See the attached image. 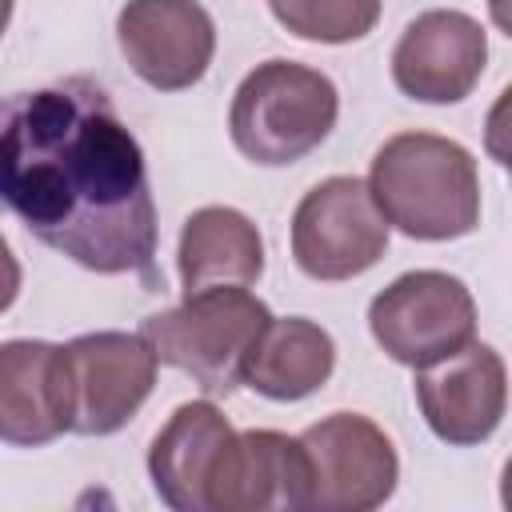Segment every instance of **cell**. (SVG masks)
Instances as JSON below:
<instances>
[{
  "mask_svg": "<svg viewBox=\"0 0 512 512\" xmlns=\"http://www.w3.org/2000/svg\"><path fill=\"white\" fill-rule=\"evenodd\" d=\"M0 212L88 272L164 288L144 152L88 76L0 96Z\"/></svg>",
  "mask_w": 512,
  "mask_h": 512,
  "instance_id": "1",
  "label": "cell"
},
{
  "mask_svg": "<svg viewBox=\"0 0 512 512\" xmlns=\"http://www.w3.org/2000/svg\"><path fill=\"white\" fill-rule=\"evenodd\" d=\"M368 192L388 224L412 240H456L480 224V172L464 144L400 132L380 144Z\"/></svg>",
  "mask_w": 512,
  "mask_h": 512,
  "instance_id": "2",
  "label": "cell"
},
{
  "mask_svg": "<svg viewBox=\"0 0 512 512\" xmlns=\"http://www.w3.org/2000/svg\"><path fill=\"white\" fill-rule=\"evenodd\" d=\"M272 312L244 284H212L188 292L184 304L140 324L160 364L188 372L208 396H232L244 384V364L268 328Z\"/></svg>",
  "mask_w": 512,
  "mask_h": 512,
  "instance_id": "3",
  "label": "cell"
},
{
  "mask_svg": "<svg viewBox=\"0 0 512 512\" xmlns=\"http://www.w3.org/2000/svg\"><path fill=\"white\" fill-rule=\"evenodd\" d=\"M336 116L340 96L320 68L296 60H264L240 80L228 132L252 164L284 168L316 152L336 128Z\"/></svg>",
  "mask_w": 512,
  "mask_h": 512,
  "instance_id": "4",
  "label": "cell"
},
{
  "mask_svg": "<svg viewBox=\"0 0 512 512\" xmlns=\"http://www.w3.org/2000/svg\"><path fill=\"white\" fill-rule=\"evenodd\" d=\"M368 328L396 364L428 368L476 340V300L448 272H404L372 296Z\"/></svg>",
  "mask_w": 512,
  "mask_h": 512,
  "instance_id": "5",
  "label": "cell"
},
{
  "mask_svg": "<svg viewBox=\"0 0 512 512\" xmlns=\"http://www.w3.org/2000/svg\"><path fill=\"white\" fill-rule=\"evenodd\" d=\"M296 440L308 464L304 512H368L396 492V448L368 416L332 412L304 428Z\"/></svg>",
  "mask_w": 512,
  "mask_h": 512,
  "instance_id": "6",
  "label": "cell"
},
{
  "mask_svg": "<svg viewBox=\"0 0 512 512\" xmlns=\"http://www.w3.org/2000/svg\"><path fill=\"white\" fill-rule=\"evenodd\" d=\"M388 248V220L356 176H328L292 216V260L312 280H352Z\"/></svg>",
  "mask_w": 512,
  "mask_h": 512,
  "instance_id": "7",
  "label": "cell"
},
{
  "mask_svg": "<svg viewBox=\"0 0 512 512\" xmlns=\"http://www.w3.org/2000/svg\"><path fill=\"white\" fill-rule=\"evenodd\" d=\"M72 376V432L112 436L120 432L156 388V352L144 336L84 332L64 344Z\"/></svg>",
  "mask_w": 512,
  "mask_h": 512,
  "instance_id": "8",
  "label": "cell"
},
{
  "mask_svg": "<svg viewBox=\"0 0 512 512\" xmlns=\"http://www.w3.org/2000/svg\"><path fill=\"white\" fill-rule=\"evenodd\" d=\"M116 40L144 84L184 92L212 64L216 24L200 0H128L116 16Z\"/></svg>",
  "mask_w": 512,
  "mask_h": 512,
  "instance_id": "9",
  "label": "cell"
},
{
  "mask_svg": "<svg viewBox=\"0 0 512 512\" xmlns=\"http://www.w3.org/2000/svg\"><path fill=\"white\" fill-rule=\"evenodd\" d=\"M488 64V36L480 20L456 8H432L416 16L392 52V80L420 104L464 100Z\"/></svg>",
  "mask_w": 512,
  "mask_h": 512,
  "instance_id": "10",
  "label": "cell"
},
{
  "mask_svg": "<svg viewBox=\"0 0 512 512\" xmlns=\"http://www.w3.org/2000/svg\"><path fill=\"white\" fill-rule=\"evenodd\" d=\"M416 400L428 428L456 448L480 444L500 428L508 372L492 344H464L456 356L416 368Z\"/></svg>",
  "mask_w": 512,
  "mask_h": 512,
  "instance_id": "11",
  "label": "cell"
},
{
  "mask_svg": "<svg viewBox=\"0 0 512 512\" xmlns=\"http://www.w3.org/2000/svg\"><path fill=\"white\" fill-rule=\"evenodd\" d=\"M72 432V376L64 344L4 340L0 344V440L40 448Z\"/></svg>",
  "mask_w": 512,
  "mask_h": 512,
  "instance_id": "12",
  "label": "cell"
},
{
  "mask_svg": "<svg viewBox=\"0 0 512 512\" xmlns=\"http://www.w3.org/2000/svg\"><path fill=\"white\" fill-rule=\"evenodd\" d=\"M232 440L236 432L212 400L180 404L148 448V476L160 500L176 512H208Z\"/></svg>",
  "mask_w": 512,
  "mask_h": 512,
  "instance_id": "13",
  "label": "cell"
},
{
  "mask_svg": "<svg viewBox=\"0 0 512 512\" xmlns=\"http://www.w3.org/2000/svg\"><path fill=\"white\" fill-rule=\"evenodd\" d=\"M304 448L296 436L272 428L236 432L220 480L212 484L208 512H268L304 508Z\"/></svg>",
  "mask_w": 512,
  "mask_h": 512,
  "instance_id": "14",
  "label": "cell"
},
{
  "mask_svg": "<svg viewBox=\"0 0 512 512\" xmlns=\"http://www.w3.org/2000/svg\"><path fill=\"white\" fill-rule=\"evenodd\" d=\"M180 284L184 296L212 284H256L264 272V240L256 224L224 204L196 208L180 228Z\"/></svg>",
  "mask_w": 512,
  "mask_h": 512,
  "instance_id": "15",
  "label": "cell"
},
{
  "mask_svg": "<svg viewBox=\"0 0 512 512\" xmlns=\"http://www.w3.org/2000/svg\"><path fill=\"white\" fill-rule=\"evenodd\" d=\"M332 368H336V344L320 324L304 316H284V320L272 316L244 364V384L268 400L288 404L324 388Z\"/></svg>",
  "mask_w": 512,
  "mask_h": 512,
  "instance_id": "16",
  "label": "cell"
},
{
  "mask_svg": "<svg viewBox=\"0 0 512 512\" xmlns=\"http://www.w3.org/2000/svg\"><path fill=\"white\" fill-rule=\"evenodd\" d=\"M272 16L300 40L348 44L376 28L380 0H268Z\"/></svg>",
  "mask_w": 512,
  "mask_h": 512,
  "instance_id": "17",
  "label": "cell"
},
{
  "mask_svg": "<svg viewBox=\"0 0 512 512\" xmlns=\"http://www.w3.org/2000/svg\"><path fill=\"white\" fill-rule=\"evenodd\" d=\"M16 296H20V264H16L8 240L0 236V312H8Z\"/></svg>",
  "mask_w": 512,
  "mask_h": 512,
  "instance_id": "18",
  "label": "cell"
},
{
  "mask_svg": "<svg viewBox=\"0 0 512 512\" xmlns=\"http://www.w3.org/2000/svg\"><path fill=\"white\" fill-rule=\"evenodd\" d=\"M8 20H12V0H0V36H4Z\"/></svg>",
  "mask_w": 512,
  "mask_h": 512,
  "instance_id": "19",
  "label": "cell"
}]
</instances>
